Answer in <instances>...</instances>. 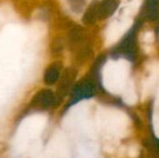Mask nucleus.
I'll list each match as a JSON object with an SVG mask.
<instances>
[{
    "label": "nucleus",
    "instance_id": "f257e3e1",
    "mask_svg": "<svg viewBox=\"0 0 159 158\" xmlns=\"http://www.w3.org/2000/svg\"><path fill=\"white\" fill-rule=\"evenodd\" d=\"M55 101H57V97L52 91L42 90L37 95H35L32 105L37 110H49L54 105Z\"/></svg>",
    "mask_w": 159,
    "mask_h": 158
},
{
    "label": "nucleus",
    "instance_id": "f03ea898",
    "mask_svg": "<svg viewBox=\"0 0 159 158\" xmlns=\"http://www.w3.org/2000/svg\"><path fill=\"white\" fill-rule=\"evenodd\" d=\"M93 91H94L93 86L90 82H81V84H77L73 91V97H71V101L69 102V106L84 99L91 97L93 95Z\"/></svg>",
    "mask_w": 159,
    "mask_h": 158
},
{
    "label": "nucleus",
    "instance_id": "7ed1b4c3",
    "mask_svg": "<svg viewBox=\"0 0 159 158\" xmlns=\"http://www.w3.org/2000/svg\"><path fill=\"white\" fill-rule=\"evenodd\" d=\"M74 78H75V73H74L73 70H65V73L61 78V82L59 84V89H57V93H59L60 97H63L67 94Z\"/></svg>",
    "mask_w": 159,
    "mask_h": 158
},
{
    "label": "nucleus",
    "instance_id": "20e7f679",
    "mask_svg": "<svg viewBox=\"0 0 159 158\" xmlns=\"http://www.w3.org/2000/svg\"><path fill=\"white\" fill-rule=\"evenodd\" d=\"M116 9L115 0H103L98 3V19L103 20L109 16Z\"/></svg>",
    "mask_w": 159,
    "mask_h": 158
},
{
    "label": "nucleus",
    "instance_id": "39448f33",
    "mask_svg": "<svg viewBox=\"0 0 159 158\" xmlns=\"http://www.w3.org/2000/svg\"><path fill=\"white\" fill-rule=\"evenodd\" d=\"M60 78V66L57 64H52L49 66L44 74V82L47 84H53Z\"/></svg>",
    "mask_w": 159,
    "mask_h": 158
},
{
    "label": "nucleus",
    "instance_id": "423d86ee",
    "mask_svg": "<svg viewBox=\"0 0 159 158\" xmlns=\"http://www.w3.org/2000/svg\"><path fill=\"white\" fill-rule=\"evenodd\" d=\"M98 19V2H94L87 10L86 14L84 16V22L86 24H92Z\"/></svg>",
    "mask_w": 159,
    "mask_h": 158
},
{
    "label": "nucleus",
    "instance_id": "0eeeda50",
    "mask_svg": "<svg viewBox=\"0 0 159 158\" xmlns=\"http://www.w3.org/2000/svg\"><path fill=\"white\" fill-rule=\"evenodd\" d=\"M69 6L75 12H80L84 7V0H68Z\"/></svg>",
    "mask_w": 159,
    "mask_h": 158
},
{
    "label": "nucleus",
    "instance_id": "6e6552de",
    "mask_svg": "<svg viewBox=\"0 0 159 158\" xmlns=\"http://www.w3.org/2000/svg\"><path fill=\"white\" fill-rule=\"evenodd\" d=\"M125 101L129 104H133L134 102L136 101V95L134 94L133 91L130 90V89L127 91V94H126V97H125Z\"/></svg>",
    "mask_w": 159,
    "mask_h": 158
},
{
    "label": "nucleus",
    "instance_id": "1a4fd4ad",
    "mask_svg": "<svg viewBox=\"0 0 159 158\" xmlns=\"http://www.w3.org/2000/svg\"><path fill=\"white\" fill-rule=\"evenodd\" d=\"M143 40L146 43H151V42L154 41V33L152 32H147L145 34H143Z\"/></svg>",
    "mask_w": 159,
    "mask_h": 158
},
{
    "label": "nucleus",
    "instance_id": "9d476101",
    "mask_svg": "<svg viewBox=\"0 0 159 158\" xmlns=\"http://www.w3.org/2000/svg\"><path fill=\"white\" fill-rule=\"evenodd\" d=\"M129 155H130V157L131 158H134V157H136L139 155V147L138 146H135V145H133L131 148L129 150Z\"/></svg>",
    "mask_w": 159,
    "mask_h": 158
}]
</instances>
